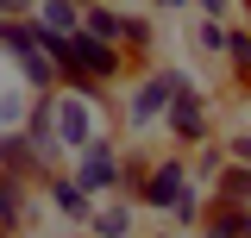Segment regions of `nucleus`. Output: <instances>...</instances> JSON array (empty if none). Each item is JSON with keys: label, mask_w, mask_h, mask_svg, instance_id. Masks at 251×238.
I'll return each instance as SVG.
<instances>
[{"label": "nucleus", "mask_w": 251, "mask_h": 238, "mask_svg": "<svg viewBox=\"0 0 251 238\" xmlns=\"http://www.w3.org/2000/svg\"><path fill=\"white\" fill-rule=\"evenodd\" d=\"M88 107L94 100H82V94H69V100H57V144H94V125H88Z\"/></svg>", "instance_id": "nucleus-4"}, {"label": "nucleus", "mask_w": 251, "mask_h": 238, "mask_svg": "<svg viewBox=\"0 0 251 238\" xmlns=\"http://www.w3.org/2000/svg\"><path fill=\"white\" fill-rule=\"evenodd\" d=\"M75 188H82V194L120 188V157H113L107 144H88V150H82V169H75Z\"/></svg>", "instance_id": "nucleus-2"}, {"label": "nucleus", "mask_w": 251, "mask_h": 238, "mask_svg": "<svg viewBox=\"0 0 251 238\" xmlns=\"http://www.w3.org/2000/svg\"><path fill=\"white\" fill-rule=\"evenodd\" d=\"M207 238H251V207H220L207 219Z\"/></svg>", "instance_id": "nucleus-9"}, {"label": "nucleus", "mask_w": 251, "mask_h": 238, "mask_svg": "<svg viewBox=\"0 0 251 238\" xmlns=\"http://www.w3.org/2000/svg\"><path fill=\"white\" fill-rule=\"evenodd\" d=\"M138 194H145L151 207H176V201L188 194V169H182V163H157V169H151V182H145Z\"/></svg>", "instance_id": "nucleus-5"}, {"label": "nucleus", "mask_w": 251, "mask_h": 238, "mask_svg": "<svg viewBox=\"0 0 251 238\" xmlns=\"http://www.w3.org/2000/svg\"><path fill=\"white\" fill-rule=\"evenodd\" d=\"M195 38H201L207 50H226V25H220V19H201V31H195Z\"/></svg>", "instance_id": "nucleus-14"}, {"label": "nucleus", "mask_w": 251, "mask_h": 238, "mask_svg": "<svg viewBox=\"0 0 251 238\" xmlns=\"http://www.w3.org/2000/svg\"><path fill=\"white\" fill-rule=\"evenodd\" d=\"M226 57H232V63L251 75V31H226Z\"/></svg>", "instance_id": "nucleus-13"}, {"label": "nucleus", "mask_w": 251, "mask_h": 238, "mask_svg": "<svg viewBox=\"0 0 251 238\" xmlns=\"http://www.w3.org/2000/svg\"><path fill=\"white\" fill-rule=\"evenodd\" d=\"M188 75H176V69H163V75H151L145 88H138V100H132V125H151L157 113H170V100H176V88H182Z\"/></svg>", "instance_id": "nucleus-1"}, {"label": "nucleus", "mask_w": 251, "mask_h": 238, "mask_svg": "<svg viewBox=\"0 0 251 238\" xmlns=\"http://www.w3.org/2000/svg\"><path fill=\"white\" fill-rule=\"evenodd\" d=\"M82 31H88V38H100V44H120V38H126V13H113V6L88 0V13H82Z\"/></svg>", "instance_id": "nucleus-7"}, {"label": "nucleus", "mask_w": 251, "mask_h": 238, "mask_svg": "<svg viewBox=\"0 0 251 238\" xmlns=\"http://www.w3.org/2000/svg\"><path fill=\"white\" fill-rule=\"evenodd\" d=\"M100 6H107V0H100Z\"/></svg>", "instance_id": "nucleus-18"}, {"label": "nucleus", "mask_w": 251, "mask_h": 238, "mask_svg": "<svg viewBox=\"0 0 251 238\" xmlns=\"http://www.w3.org/2000/svg\"><path fill=\"white\" fill-rule=\"evenodd\" d=\"M38 163H44V157L31 150L25 132H0V176H13V182H19V176H31Z\"/></svg>", "instance_id": "nucleus-6"}, {"label": "nucleus", "mask_w": 251, "mask_h": 238, "mask_svg": "<svg viewBox=\"0 0 251 238\" xmlns=\"http://www.w3.org/2000/svg\"><path fill=\"white\" fill-rule=\"evenodd\" d=\"M38 31H50V38H69V31H82V13H75V0H44V13H38Z\"/></svg>", "instance_id": "nucleus-8"}, {"label": "nucleus", "mask_w": 251, "mask_h": 238, "mask_svg": "<svg viewBox=\"0 0 251 238\" xmlns=\"http://www.w3.org/2000/svg\"><path fill=\"white\" fill-rule=\"evenodd\" d=\"M170 132H176V138H182V144H201V138H207V107H201V100H195V88H176V100H170Z\"/></svg>", "instance_id": "nucleus-3"}, {"label": "nucleus", "mask_w": 251, "mask_h": 238, "mask_svg": "<svg viewBox=\"0 0 251 238\" xmlns=\"http://www.w3.org/2000/svg\"><path fill=\"white\" fill-rule=\"evenodd\" d=\"M251 201V169L239 163V169H226V207H245Z\"/></svg>", "instance_id": "nucleus-12"}, {"label": "nucleus", "mask_w": 251, "mask_h": 238, "mask_svg": "<svg viewBox=\"0 0 251 238\" xmlns=\"http://www.w3.org/2000/svg\"><path fill=\"white\" fill-rule=\"evenodd\" d=\"M88 226H94L100 238H126V226H132V213H126V207H107V213H94Z\"/></svg>", "instance_id": "nucleus-11"}, {"label": "nucleus", "mask_w": 251, "mask_h": 238, "mask_svg": "<svg viewBox=\"0 0 251 238\" xmlns=\"http://www.w3.org/2000/svg\"><path fill=\"white\" fill-rule=\"evenodd\" d=\"M232 157H239V163L251 169V138H239V144H232Z\"/></svg>", "instance_id": "nucleus-16"}, {"label": "nucleus", "mask_w": 251, "mask_h": 238, "mask_svg": "<svg viewBox=\"0 0 251 238\" xmlns=\"http://www.w3.org/2000/svg\"><path fill=\"white\" fill-rule=\"evenodd\" d=\"M126 44H151V25L145 19H126Z\"/></svg>", "instance_id": "nucleus-15"}, {"label": "nucleus", "mask_w": 251, "mask_h": 238, "mask_svg": "<svg viewBox=\"0 0 251 238\" xmlns=\"http://www.w3.org/2000/svg\"><path fill=\"white\" fill-rule=\"evenodd\" d=\"M220 6H226V0H201V13H207V19H220Z\"/></svg>", "instance_id": "nucleus-17"}, {"label": "nucleus", "mask_w": 251, "mask_h": 238, "mask_svg": "<svg viewBox=\"0 0 251 238\" xmlns=\"http://www.w3.org/2000/svg\"><path fill=\"white\" fill-rule=\"evenodd\" d=\"M50 201H57L63 213H75V219H88V194H82L75 182H50Z\"/></svg>", "instance_id": "nucleus-10"}]
</instances>
